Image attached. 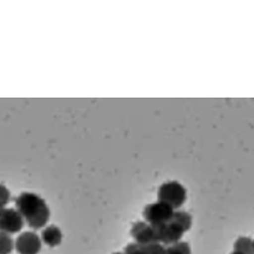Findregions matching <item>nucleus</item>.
Instances as JSON below:
<instances>
[{"instance_id":"f257e3e1","label":"nucleus","mask_w":254,"mask_h":254,"mask_svg":"<svg viewBox=\"0 0 254 254\" xmlns=\"http://www.w3.org/2000/svg\"><path fill=\"white\" fill-rule=\"evenodd\" d=\"M15 206L32 229L45 227L50 219V209L46 201L36 193H20L15 199Z\"/></svg>"},{"instance_id":"f03ea898","label":"nucleus","mask_w":254,"mask_h":254,"mask_svg":"<svg viewBox=\"0 0 254 254\" xmlns=\"http://www.w3.org/2000/svg\"><path fill=\"white\" fill-rule=\"evenodd\" d=\"M158 199L173 209L179 208L186 200V189L177 181L164 183L159 188Z\"/></svg>"},{"instance_id":"7ed1b4c3","label":"nucleus","mask_w":254,"mask_h":254,"mask_svg":"<svg viewBox=\"0 0 254 254\" xmlns=\"http://www.w3.org/2000/svg\"><path fill=\"white\" fill-rule=\"evenodd\" d=\"M174 211L171 206L158 200L144 207L143 218L150 225H163L172 219Z\"/></svg>"},{"instance_id":"20e7f679","label":"nucleus","mask_w":254,"mask_h":254,"mask_svg":"<svg viewBox=\"0 0 254 254\" xmlns=\"http://www.w3.org/2000/svg\"><path fill=\"white\" fill-rule=\"evenodd\" d=\"M153 226L156 229L159 243L168 246L180 242L183 234L186 232L184 228L173 219L166 224Z\"/></svg>"},{"instance_id":"39448f33","label":"nucleus","mask_w":254,"mask_h":254,"mask_svg":"<svg viewBox=\"0 0 254 254\" xmlns=\"http://www.w3.org/2000/svg\"><path fill=\"white\" fill-rule=\"evenodd\" d=\"M25 220L19 211L14 208L0 209V232L6 234H15L23 229Z\"/></svg>"},{"instance_id":"423d86ee","label":"nucleus","mask_w":254,"mask_h":254,"mask_svg":"<svg viewBox=\"0 0 254 254\" xmlns=\"http://www.w3.org/2000/svg\"><path fill=\"white\" fill-rule=\"evenodd\" d=\"M18 254H38L42 249V241L35 232H24L15 240Z\"/></svg>"},{"instance_id":"0eeeda50","label":"nucleus","mask_w":254,"mask_h":254,"mask_svg":"<svg viewBox=\"0 0 254 254\" xmlns=\"http://www.w3.org/2000/svg\"><path fill=\"white\" fill-rule=\"evenodd\" d=\"M131 236L135 243L146 246L153 243H159L156 229L146 222H137L131 228Z\"/></svg>"},{"instance_id":"6e6552de","label":"nucleus","mask_w":254,"mask_h":254,"mask_svg":"<svg viewBox=\"0 0 254 254\" xmlns=\"http://www.w3.org/2000/svg\"><path fill=\"white\" fill-rule=\"evenodd\" d=\"M41 238L46 245L50 247H56L60 245L62 241V232L57 226L51 225L42 231Z\"/></svg>"},{"instance_id":"1a4fd4ad","label":"nucleus","mask_w":254,"mask_h":254,"mask_svg":"<svg viewBox=\"0 0 254 254\" xmlns=\"http://www.w3.org/2000/svg\"><path fill=\"white\" fill-rule=\"evenodd\" d=\"M234 251L242 254H254L253 240L248 237H240L234 244Z\"/></svg>"},{"instance_id":"9d476101","label":"nucleus","mask_w":254,"mask_h":254,"mask_svg":"<svg viewBox=\"0 0 254 254\" xmlns=\"http://www.w3.org/2000/svg\"><path fill=\"white\" fill-rule=\"evenodd\" d=\"M14 248V242L9 234L0 232V254H10Z\"/></svg>"},{"instance_id":"9b49d317","label":"nucleus","mask_w":254,"mask_h":254,"mask_svg":"<svg viewBox=\"0 0 254 254\" xmlns=\"http://www.w3.org/2000/svg\"><path fill=\"white\" fill-rule=\"evenodd\" d=\"M172 219L176 221L178 224H180L185 231H188L190 228H191L192 218L188 213H186V211H183V210L174 211Z\"/></svg>"},{"instance_id":"f8f14e48","label":"nucleus","mask_w":254,"mask_h":254,"mask_svg":"<svg viewBox=\"0 0 254 254\" xmlns=\"http://www.w3.org/2000/svg\"><path fill=\"white\" fill-rule=\"evenodd\" d=\"M166 254H191V249L186 242H178L166 248Z\"/></svg>"},{"instance_id":"ddd939ff","label":"nucleus","mask_w":254,"mask_h":254,"mask_svg":"<svg viewBox=\"0 0 254 254\" xmlns=\"http://www.w3.org/2000/svg\"><path fill=\"white\" fill-rule=\"evenodd\" d=\"M10 200L9 190L2 184H0V209L4 208Z\"/></svg>"},{"instance_id":"4468645a","label":"nucleus","mask_w":254,"mask_h":254,"mask_svg":"<svg viewBox=\"0 0 254 254\" xmlns=\"http://www.w3.org/2000/svg\"><path fill=\"white\" fill-rule=\"evenodd\" d=\"M124 254H146L145 246L137 243H130L126 246Z\"/></svg>"},{"instance_id":"2eb2a0df","label":"nucleus","mask_w":254,"mask_h":254,"mask_svg":"<svg viewBox=\"0 0 254 254\" xmlns=\"http://www.w3.org/2000/svg\"><path fill=\"white\" fill-rule=\"evenodd\" d=\"M146 254H166V247L161 243H153L145 246Z\"/></svg>"},{"instance_id":"dca6fc26","label":"nucleus","mask_w":254,"mask_h":254,"mask_svg":"<svg viewBox=\"0 0 254 254\" xmlns=\"http://www.w3.org/2000/svg\"><path fill=\"white\" fill-rule=\"evenodd\" d=\"M231 254H242V253H240V252H237V251H234V252H232Z\"/></svg>"},{"instance_id":"f3484780","label":"nucleus","mask_w":254,"mask_h":254,"mask_svg":"<svg viewBox=\"0 0 254 254\" xmlns=\"http://www.w3.org/2000/svg\"><path fill=\"white\" fill-rule=\"evenodd\" d=\"M114 254H124V253H121V252H116V253H114Z\"/></svg>"},{"instance_id":"a211bd4d","label":"nucleus","mask_w":254,"mask_h":254,"mask_svg":"<svg viewBox=\"0 0 254 254\" xmlns=\"http://www.w3.org/2000/svg\"><path fill=\"white\" fill-rule=\"evenodd\" d=\"M253 247H254V241H253Z\"/></svg>"}]
</instances>
